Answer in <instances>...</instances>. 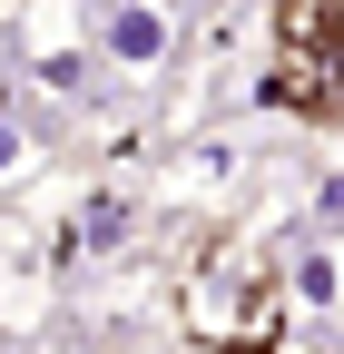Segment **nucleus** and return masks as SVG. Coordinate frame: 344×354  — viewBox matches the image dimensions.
<instances>
[{"label":"nucleus","instance_id":"1","mask_svg":"<svg viewBox=\"0 0 344 354\" xmlns=\"http://www.w3.org/2000/svg\"><path fill=\"white\" fill-rule=\"evenodd\" d=\"M178 325L207 354H276L285 344V276H276V256L236 246V236L197 246V266L178 276Z\"/></svg>","mask_w":344,"mask_h":354},{"label":"nucleus","instance_id":"2","mask_svg":"<svg viewBox=\"0 0 344 354\" xmlns=\"http://www.w3.org/2000/svg\"><path fill=\"white\" fill-rule=\"evenodd\" d=\"M266 99L295 118H344V0H276V79Z\"/></svg>","mask_w":344,"mask_h":354},{"label":"nucleus","instance_id":"3","mask_svg":"<svg viewBox=\"0 0 344 354\" xmlns=\"http://www.w3.org/2000/svg\"><path fill=\"white\" fill-rule=\"evenodd\" d=\"M89 10H99V69L157 79L178 59V10H167V0H89Z\"/></svg>","mask_w":344,"mask_h":354},{"label":"nucleus","instance_id":"4","mask_svg":"<svg viewBox=\"0 0 344 354\" xmlns=\"http://www.w3.org/2000/svg\"><path fill=\"white\" fill-rule=\"evenodd\" d=\"M128 236H138V197H128V187H89L69 207V227H59V266H99Z\"/></svg>","mask_w":344,"mask_h":354},{"label":"nucleus","instance_id":"5","mask_svg":"<svg viewBox=\"0 0 344 354\" xmlns=\"http://www.w3.org/2000/svg\"><path fill=\"white\" fill-rule=\"evenodd\" d=\"M20 69H30L39 88H50V99H89V88H99V39H69V30H30Z\"/></svg>","mask_w":344,"mask_h":354},{"label":"nucleus","instance_id":"6","mask_svg":"<svg viewBox=\"0 0 344 354\" xmlns=\"http://www.w3.org/2000/svg\"><path fill=\"white\" fill-rule=\"evenodd\" d=\"M295 295H305L325 325H344V236L305 227V246H295ZM295 295H285V305H295Z\"/></svg>","mask_w":344,"mask_h":354},{"label":"nucleus","instance_id":"7","mask_svg":"<svg viewBox=\"0 0 344 354\" xmlns=\"http://www.w3.org/2000/svg\"><path fill=\"white\" fill-rule=\"evenodd\" d=\"M30 167H39V138H30V128H20L10 109H0V187H20Z\"/></svg>","mask_w":344,"mask_h":354},{"label":"nucleus","instance_id":"8","mask_svg":"<svg viewBox=\"0 0 344 354\" xmlns=\"http://www.w3.org/2000/svg\"><path fill=\"white\" fill-rule=\"evenodd\" d=\"M315 227H325V236H344V167L315 187Z\"/></svg>","mask_w":344,"mask_h":354},{"label":"nucleus","instance_id":"9","mask_svg":"<svg viewBox=\"0 0 344 354\" xmlns=\"http://www.w3.org/2000/svg\"><path fill=\"white\" fill-rule=\"evenodd\" d=\"M69 354H99V344H69Z\"/></svg>","mask_w":344,"mask_h":354}]
</instances>
